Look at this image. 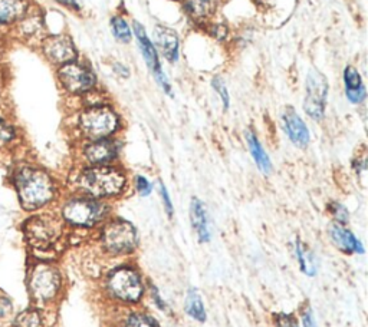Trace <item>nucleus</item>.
Returning a JSON list of instances; mask_svg holds the SVG:
<instances>
[{
  "mask_svg": "<svg viewBox=\"0 0 368 327\" xmlns=\"http://www.w3.org/2000/svg\"><path fill=\"white\" fill-rule=\"evenodd\" d=\"M122 144L117 137L84 141L81 147V158L84 161V166H109V164H117Z\"/></svg>",
  "mask_w": 368,
  "mask_h": 327,
  "instance_id": "ddd939ff",
  "label": "nucleus"
},
{
  "mask_svg": "<svg viewBox=\"0 0 368 327\" xmlns=\"http://www.w3.org/2000/svg\"><path fill=\"white\" fill-rule=\"evenodd\" d=\"M28 288L35 303L52 304L64 293V274L55 264L40 261L29 273Z\"/></svg>",
  "mask_w": 368,
  "mask_h": 327,
  "instance_id": "0eeeda50",
  "label": "nucleus"
},
{
  "mask_svg": "<svg viewBox=\"0 0 368 327\" xmlns=\"http://www.w3.org/2000/svg\"><path fill=\"white\" fill-rule=\"evenodd\" d=\"M16 33L25 42H32V40H37L40 42L47 33H45V20L40 12L30 11L15 23Z\"/></svg>",
  "mask_w": 368,
  "mask_h": 327,
  "instance_id": "a211bd4d",
  "label": "nucleus"
},
{
  "mask_svg": "<svg viewBox=\"0 0 368 327\" xmlns=\"http://www.w3.org/2000/svg\"><path fill=\"white\" fill-rule=\"evenodd\" d=\"M55 2H58L59 5L68 8L69 11H73V12H79L81 11V5L78 4V0H55Z\"/></svg>",
  "mask_w": 368,
  "mask_h": 327,
  "instance_id": "4c0bfd02",
  "label": "nucleus"
},
{
  "mask_svg": "<svg viewBox=\"0 0 368 327\" xmlns=\"http://www.w3.org/2000/svg\"><path fill=\"white\" fill-rule=\"evenodd\" d=\"M42 313L35 307L20 311L15 319V327H42Z\"/></svg>",
  "mask_w": 368,
  "mask_h": 327,
  "instance_id": "bb28decb",
  "label": "nucleus"
},
{
  "mask_svg": "<svg viewBox=\"0 0 368 327\" xmlns=\"http://www.w3.org/2000/svg\"><path fill=\"white\" fill-rule=\"evenodd\" d=\"M223 0H183L187 16L197 23L210 20L219 11Z\"/></svg>",
  "mask_w": 368,
  "mask_h": 327,
  "instance_id": "6ab92c4d",
  "label": "nucleus"
},
{
  "mask_svg": "<svg viewBox=\"0 0 368 327\" xmlns=\"http://www.w3.org/2000/svg\"><path fill=\"white\" fill-rule=\"evenodd\" d=\"M118 326L119 327H161L155 316H153L148 310L140 306L121 309Z\"/></svg>",
  "mask_w": 368,
  "mask_h": 327,
  "instance_id": "412c9836",
  "label": "nucleus"
},
{
  "mask_svg": "<svg viewBox=\"0 0 368 327\" xmlns=\"http://www.w3.org/2000/svg\"><path fill=\"white\" fill-rule=\"evenodd\" d=\"M0 104H2V92H0Z\"/></svg>",
  "mask_w": 368,
  "mask_h": 327,
  "instance_id": "ea45409f",
  "label": "nucleus"
},
{
  "mask_svg": "<svg viewBox=\"0 0 368 327\" xmlns=\"http://www.w3.org/2000/svg\"><path fill=\"white\" fill-rule=\"evenodd\" d=\"M13 184L23 210L37 211L48 207L58 198V184L44 168L22 166L13 175Z\"/></svg>",
  "mask_w": 368,
  "mask_h": 327,
  "instance_id": "7ed1b4c3",
  "label": "nucleus"
},
{
  "mask_svg": "<svg viewBox=\"0 0 368 327\" xmlns=\"http://www.w3.org/2000/svg\"><path fill=\"white\" fill-rule=\"evenodd\" d=\"M39 47L44 58L58 68L65 63L73 62L79 58L75 42L66 33L47 35L39 42Z\"/></svg>",
  "mask_w": 368,
  "mask_h": 327,
  "instance_id": "f8f14e48",
  "label": "nucleus"
},
{
  "mask_svg": "<svg viewBox=\"0 0 368 327\" xmlns=\"http://www.w3.org/2000/svg\"><path fill=\"white\" fill-rule=\"evenodd\" d=\"M299 314H301V324H302V327H318L314 310H312L309 303H305L301 307Z\"/></svg>",
  "mask_w": 368,
  "mask_h": 327,
  "instance_id": "f704fd0d",
  "label": "nucleus"
},
{
  "mask_svg": "<svg viewBox=\"0 0 368 327\" xmlns=\"http://www.w3.org/2000/svg\"><path fill=\"white\" fill-rule=\"evenodd\" d=\"M326 211H328L330 217L333 218V223L341 224V226H348L350 223V211L340 201H330L328 206H326Z\"/></svg>",
  "mask_w": 368,
  "mask_h": 327,
  "instance_id": "c85d7f7f",
  "label": "nucleus"
},
{
  "mask_svg": "<svg viewBox=\"0 0 368 327\" xmlns=\"http://www.w3.org/2000/svg\"><path fill=\"white\" fill-rule=\"evenodd\" d=\"M100 293L104 302L121 309L141 306L147 297V278L133 260H118L102 271Z\"/></svg>",
  "mask_w": 368,
  "mask_h": 327,
  "instance_id": "f257e3e1",
  "label": "nucleus"
},
{
  "mask_svg": "<svg viewBox=\"0 0 368 327\" xmlns=\"http://www.w3.org/2000/svg\"><path fill=\"white\" fill-rule=\"evenodd\" d=\"M111 32L114 37L121 44H130L133 39V27L129 25L127 19L122 16H114L111 19Z\"/></svg>",
  "mask_w": 368,
  "mask_h": 327,
  "instance_id": "a878e982",
  "label": "nucleus"
},
{
  "mask_svg": "<svg viewBox=\"0 0 368 327\" xmlns=\"http://www.w3.org/2000/svg\"><path fill=\"white\" fill-rule=\"evenodd\" d=\"M133 36H136L137 45L140 48L143 59H144L147 68L150 69V72L153 73V76H154L155 82L158 84V87L161 88V91L165 92L166 95L173 97L172 84H170L167 75L165 73V70H162V68H161L158 52H157V49H155L154 44H153V40L148 37L146 27L141 23L134 22V25H133Z\"/></svg>",
  "mask_w": 368,
  "mask_h": 327,
  "instance_id": "9b49d317",
  "label": "nucleus"
},
{
  "mask_svg": "<svg viewBox=\"0 0 368 327\" xmlns=\"http://www.w3.org/2000/svg\"><path fill=\"white\" fill-rule=\"evenodd\" d=\"M147 297L155 306L157 310H160L161 313H165V314H172L170 304L167 303V300L165 297H162L160 289L151 280H147Z\"/></svg>",
  "mask_w": 368,
  "mask_h": 327,
  "instance_id": "cd10ccee",
  "label": "nucleus"
},
{
  "mask_svg": "<svg viewBox=\"0 0 368 327\" xmlns=\"http://www.w3.org/2000/svg\"><path fill=\"white\" fill-rule=\"evenodd\" d=\"M328 238L343 254L362 256L365 253L362 241L347 226L331 223L328 227Z\"/></svg>",
  "mask_w": 368,
  "mask_h": 327,
  "instance_id": "2eb2a0df",
  "label": "nucleus"
},
{
  "mask_svg": "<svg viewBox=\"0 0 368 327\" xmlns=\"http://www.w3.org/2000/svg\"><path fill=\"white\" fill-rule=\"evenodd\" d=\"M112 69H114V72H115L118 76H121V78H129V76H130V70H129V68H127L124 63L115 62Z\"/></svg>",
  "mask_w": 368,
  "mask_h": 327,
  "instance_id": "58836bf2",
  "label": "nucleus"
},
{
  "mask_svg": "<svg viewBox=\"0 0 368 327\" xmlns=\"http://www.w3.org/2000/svg\"><path fill=\"white\" fill-rule=\"evenodd\" d=\"M273 324L275 327H301L299 320L292 313H275Z\"/></svg>",
  "mask_w": 368,
  "mask_h": 327,
  "instance_id": "72a5a7b5",
  "label": "nucleus"
},
{
  "mask_svg": "<svg viewBox=\"0 0 368 327\" xmlns=\"http://www.w3.org/2000/svg\"><path fill=\"white\" fill-rule=\"evenodd\" d=\"M244 140H247V145H248L249 154H251L252 159L255 161L258 170L263 175H269L272 173V170H273L272 161H271L269 154L263 148L261 140L258 138L256 132L254 130H248L247 132H244Z\"/></svg>",
  "mask_w": 368,
  "mask_h": 327,
  "instance_id": "4be33fe9",
  "label": "nucleus"
},
{
  "mask_svg": "<svg viewBox=\"0 0 368 327\" xmlns=\"http://www.w3.org/2000/svg\"><path fill=\"white\" fill-rule=\"evenodd\" d=\"M352 168L355 170V173H358V174H361V173H364L365 170H367V159H365V156H357L355 159H354V162H352Z\"/></svg>",
  "mask_w": 368,
  "mask_h": 327,
  "instance_id": "e433bc0d",
  "label": "nucleus"
},
{
  "mask_svg": "<svg viewBox=\"0 0 368 327\" xmlns=\"http://www.w3.org/2000/svg\"><path fill=\"white\" fill-rule=\"evenodd\" d=\"M209 33L210 36H213L219 42H225V40L229 37V27L223 23H215L209 27Z\"/></svg>",
  "mask_w": 368,
  "mask_h": 327,
  "instance_id": "c9c22d12",
  "label": "nucleus"
},
{
  "mask_svg": "<svg viewBox=\"0 0 368 327\" xmlns=\"http://www.w3.org/2000/svg\"><path fill=\"white\" fill-rule=\"evenodd\" d=\"M294 256L302 274L308 277H315L318 274V259L299 237L294 241Z\"/></svg>",
  "mask_w": 368,
  "mask_h": 327,
  "instance_id": "b1692460",
  "label": "nucleus"
},
{
  "mask_svg": "<svg viewBox=\"0 0 368 327\" xmlns=\"http://www.w3.org/2000/svg\"><path fill=\"white\" fill-rule=\"evenodd\" d=\"M153 44L169 63H176L180 58V39L174 29L167 26H155L153 32Z\"/></svg>",
  "mask_w": 368,
  "mask_h": 327,
  "instance_id": "dca6fc26",
  "label": "nucleus"
},
{
  "mask_svg": "<svg viewBox=\"0 0 368 327\" xmlns=\"http://www.w3.org/2000/svg\"><path fill=\"white\" fill-rule=\"evenodd\" d=\"M190 224L191 228L197 237V241L200 244H208L212 241V226H210V218L209 213L204 202L193 197L190 201Z\"/></svg>",
  "mask_w": 368,
  "mask_h": 327,
  "instance_id": "f3484780",
  "label": "nucleus"
},
{
  "mask_svg": "<svg viewBox=\"0 0 368 327\" xmlns=\"http://www.w3.org/2000/svg\"><path fill=\"white\" fill-rule=\"evenodd\" d=\"M129 173L119 164L109 166H83L73 177L75 192L101 201H115L130 190Z\"/></svg>",
  "mask_w": 368,
  "mask_h": 327,
  "instance_id": "f03ea898",
  "label": "nucleus"
},
{
  "mask_svg": "<svg viewBox=\"0 0 368 327\" xmlns=\"http://www.w3.org/2000/svg\"><path fill=\"white\" fill-rule=\"evenodd\" d=\"M280 125L288 140L297 148H307L311 142V132L301 115L291 106L286 108L280 115Z\"/></svg>",
  "mask_w": 368,
  "mask_h": 327,
  "instance_id": "4468645a",
  "label": "nucleus"
},
{
  "mask_svg": "<svg viewBox=\"0 0 368 327\" xmlns=\"http://www.w3.org/2000/svg\"><path fill=\"white\" fill-rule=\"evenodd\" d=\"M30 9V0H0V27L12 26Z\"/></svg>",
  "mask_w": 368,
  "mask_h": 327,
  "instance_id": "5701e85b",
  "label": "nucleus"
},
{
  "mask_svg": "<svg viewBox=\"0 0 368 327\" xmlns=\"http://www.w3.org/2000/svg\"><path fill=\"white\" fill-rule=\"evenodd\" d=\"M0 49H2V45H0Z\"/></svg>",
  "mask_w": 368,
  "mask_h": 327,
  "instance_id": "a19ab883",
  "label": "nucleus"
},
{
  "mask_svg": "<svg viewBox=\"0 0 368 327\" xmlns=\"http://www.w3.org/2000/svg\"><path fill=\"white\" fill-rule=\"evenodd\" d=\"M212 87H213L215 92L218 94V97L220 98L222 105H223V111L226 112L229 109V106H230V95H229V91H227V87L225 84V80L220 76H216L212 80Z\"/></svg>",
  "mask_w": 368,
  "mask_h": 327,
  "instance_id": "473e14b6",
  "label": "nucleus"
},
{
  "mask_svg": "<svg viewBox=\"0 0 368 327\" xmlns=\"http://www.w3.org/2000/svg\"><path fill=\"white\" fill-rule=\"evenodd\" d=\"M328 80L318 69H309L305 82L304 111L315 122H321L325 116L326 102H328Z\"/></svg>",
  "mask_w": 368,
  "mask_h": 327,
  "instance_id": "9d476101",
  "label": "nucleus"
},
{
  "mask_svg": "<svg viewBox=\"0 0 368 327\" xmlns=\"http://www.w3.org/2000/svg\"><path fill=\"white\" fill-rule=\"evenodd\" d=\"M184 313L198 321V323H204L208 320V311H206V306H204L203 297L198 292V289L196 288H190L186 293L184 297Z\"/></svg>",
  "mask_w": 368,
  "mask_h": 327,
  "instance_id": "393cba45",
  "label": "nucleus"
},
{
  "mask_svg": "<svg viewBox=\"0 0 368 327\" xmlns=\"http://www.w3.org/2000/svg\"><path fill=\"white\" fill-rule=\"evenodd\" d=\"M158 195L162 204V209H165L166 214L169 218H173L174 216V206H173V199L172 195L169 192V188L166 187V184L162 181H158Z\"/></svg>",
  "mask_w": 368,
  "mask_h": 327,
  "instance_id": "2f4dec72",
  "label": "nucleus"
},
{
  "mask_svg": "<svg viewBox=\"0 0 368 327\" xmlns=\"http://www.w3.org/2000/svg\"><path fill=\"white\" fill-rule=\"evenodd\" d=\"M65 224L59 216L42 213L25 221L23 231L28 242L36 250H51L62 240Z\"/></svg>",
  "mask_w": 368,
  "mask_h": 327,
  "instance_id": "6e6552de",
  "label": "nucleus"
},
{
  "mask_svg": "<svg viewBox=\"0 0 368 327\" xmlns=\"http://www.w3.org/2000/svg\"><path fill=\"white\" fill-rule=\"evenodd\" d=\"M75 128L83 141H97L117 137L124 128V121L114 105L98 101L81 108Z\"/></svg>",
  "mask_w": 368,
  "mask_h": 327,
  "instance_id": "39448f33",
  "label": "nucleus"
},
{
  "mask_svg": "<svg viewBox=\"0 0 368 327\" xmlns=\"http://www.w3.org/2000/svg\"><path fill=\"white\" fill-rule=\"evenodd\" d=\"M111 216L112 209L109 202L79 192L66 197L59 210L64 224L78 231H95Z\"/></svg>",
  "mask_w": 368,
  "mask_h": 327,
  "instance_id": "423d86ee",
  "label": "nucleus"
},
{
  "mask_svg": "<svg viewBox=\"0 0 368 327\" xmlns=\"http://www.w3.org/2000/svg\"><path fill=\"white\" fill-rule=\"evenodd\" d=\"M18 137L16 128L11 124L6 118L0 116V147H5L13 142Z\"/></svg>",
  "mask_w": 368,
  "mask_h": 327,
  "instance_id": "c756f323",
  "label": "nucleus"
},
{
  "mask_svg": "<svg viewBox=\"0 0 368 327\" xmlns=\"http://www.w3.org/2000/svg\"><path fill=\"white\" fill-rule=\"evenodd\" d=\"M343 80H344V88H345V97L352 105H360L365 101L367 98V91L361 73L358 72L357 68L348 65L344 69L343 73Z\"/></svg>",
  "mask_w": 368,
  "mask_h": 327,
  "instance_id": "aec40b11",
  "label": "nucleus"
},
{
  "mask_svg": "<svg viewBox=\"0 0 368 327\" xmlns=\"http://www.w3.org/2000/svg\"><path fill=\"white\" fill-rule=\"evenodd\" d=\"M131 185H133L134 191H136L140 197H148V195H151L153 191H154L153 183H151L146 175H141V174H137V175L133 177Z\"/></svg>",
  "mask_w": 368,
  "mask_h": 327,
  "instance_id": "7c9ffc66",
  "label": "nucleus"
},
{
  "mask_svg": "<svg viewBox=\"0 0 368 327\" xmlns=\"http://www.w3.org/2000/svg\"><path fill=\"white\" fill-rule=\"evenodd\" d=\"M57 76L61 88L71 97H88L97 90L98 79L95 72L78 59L59 66Z\"/></svg>",
  "mask_w": 368,
  "mask_h": 327,
  "instance_id": "1a4fd4ad",
  "label": "nucleus"
},
{
  "mask_svg": "<svg viewBox=\"0 0 368 327\" xmlns=\"http://www.w3.org/2000/svg\"><path fill=\"white\" fill-rule=\"evenodd\" d=\"M94 241L104 257L118 261L134 257L140 247V234L131 221L111 216L95 230Z\"/></svg>",
  "mask_w": 368,
  "mask_h": 327,
  "instance_id": "20e7f679",
  "label": "nucleus"
}]
</instances>
